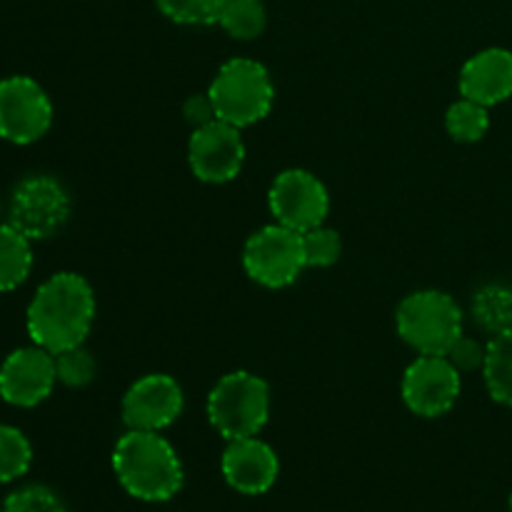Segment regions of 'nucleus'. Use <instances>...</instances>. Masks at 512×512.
<instances>
[{"label":"nucleus","instance_id":"1","mask_svg":"<svg viewBox=\"0 0 512 512\" xmlns=\"http://www.w3.org/2000/svg\"><path fill=\"white\" fill-rule=\"evenodd\" d=\"M95 320L93 285L78 273H55L35 290L25 313L28 335L48 353L83 345Z\"/></svg>","mask_w":512,"mask_h":512},{"label":"nucleus","instance_id":"2","mask_svg":"<svg viewBox=\"0 0 512 512\" xmlns=\"http://www.w3.org/2000/svg\"><path fill=\"white\" fill-rule=\"evenodd\" d=\"M110 460L125 493L143 503H165L183 490V460L160 433L128 430L118 438Z\"/></svg>","mask_w":512,"mask_h":512},{"label":"nucleus","instance_id":"3","mask_svg":"<svg viewBox=\"0 0 512 512\" xmlns=\"http://www.w3.org/2000/svg\"><path fill=\"white\" fill-rule=\"evenodd\" d=\"M465 315L458 300L443 290H415L400 300L395 328L418 355H445L463 335Z\"/></svg>","mask_w":512,"mask_h":512},{"label":"nucleus","instance_id":"4","mask_svg":"<svg viewBox=\"0 0 512 512\" xmlns=\"http://www.w3.org/2000/svg\"><path fill=\"white\" fill-rule=\"evenodd\" d=\"M205 410L225 440L253 438L270 418V385L250 370H233L213 385Z\"/></svg>","mask_w":512,"mask_h":512},{"label":"nucleus","instance_id":"5","mask_svg":"<svg viewBox=\"0 0 512 512\" xmlns=\"http://www.w3.org/2000/svg\"><path fill=\"white\" fill-rule=\"evenodd\" d=\"M218 120L248 128L270 113L275 100V85L268 68L258 60L233 58L220 65L208 88Z\"/></svg>","mask_w":512,"mask_h":512},{"label":"nucleus","instance_id":"6","mask_svg":"<svg viewBox=\"0 0 512 512\" xmlns=\"http://www.w3.org/2000/svg\"><path fill=\"white\" fill-rule=\"evenodd\" d=\"M243 268L263 288H288L308 268L303 233L280 223L255 230L243 248Z\"/></svg>","mask_w":512,"mask_h":512},{"label":"nucleus","instance_id":"7","mask_svg":"<svg viewBox=\"0 0 512 512\" xmlns=\"http://www.w3.org/2000/svg\"><path fill=\"white\" fill-rule=\"evenodd\" d=\"M70 195L53 175H28L15 185L8 223L28 240H48L68 223Z\"/></svg>","mask_w":512,"mask_h":512},{"label":"nucleus","instance_id":"8","mask_svg":"<svg viewBox=\"0 0 512 512\" xmlns=\"http://www.w3.org/2000/svg\"><path fill=\"white\" fill-rule=\"evenodd\" d=\"M268 208L275 223L305 233L325 223L330 213V193L310 170L288 168L270 185Z\"/></svg>","mask_w":512,"mask_h":512},{"label":"nucleus","instance_id":"9","mask_svg":"<svg viewBox=\"0 0 512 512\" xmlns=\"http://www.w3.org/2000/svg\"><path fill=\"white\" fill-rule=\"evenodd\" d=\"M53 125V103L38 80L10 75L0 80V138L30 145Z\"/></svg>","mask_w":512,"mask_h":512},{"label":"nucleus","instance_id":"10","mask_svg":"<svg viewBox=\"0 0 512 512\" xmlns=\"http://www.w3.org/2000/svg\"><path fill=\"white\" fill-rule=\"evenodd\" d=\"M463 375L445 355H418L405 368L400 393L410 413L420 418H440L458 403Z\"/></svg>","mask_w":512,"mask_h":512},{"label":"nucleus","instance_id":"11","mask_svg":"<svg viewBox=\"0 0 512 512\" xmlns=\"http://www.w3.org/2000/svg\"><path fill=\"white\" fill-rule=\"evenodd\" d=\"M245 140L240 128L213 120V123L195 128L188 140V163L198 180L210 185L230 183L240 175L245 165Z\"/></svg>","mask_w":512,"mask_h":512},{"label":"nucleus","instance_id":"12","mask_svg":"<svg viewBox=\"0 0 512 512\" xmlns=\"http://www.w3.org/2000/svg\"><path fill=\"white\" fill-rule=\"evenodd\" d=\"M183 408L185 395L178 380L165 373H148L125 390L120 418L128 430L160 433L183 415Z\"/></svg>","mask_w":512,"mask_h":512},{"label":"nucleus","instance_id":"13","mask_svg":"<svg viewBox=\"0 0 512 512\" xmlns=\"http://www.w3.org/2000/svg\"><path fill=\"white\" fill-rule=\"evenodd\" d=\"M55 383V355L35 343L13 350L0 365V398L15 408L40 405L50 398Z\"/></svg>","mask_w":512,"mask_h":512},{"label":"nucleus","instance_id":"14","mask_svg":"<svg viewBox=\"0 0 512 512\" xmlns=\"http://www.w3.org/2000/svg\"><path fill=\"white\" fill-rule=\"evenodd\" d=\"M225 483L243 495H263L275 485L280 475L278 453L258 435L228 440L220 458Z\"/></svg>","mask_w":512,"mask_h":512},{"label":"nucleus","instance_id":"15","mask_svg":"<svg viewBox=\"0 0 512 512\" xmlns=\"http://www.w3.org/2000/svg\"><path fill=\"white\" fill-rule=\"evenodd\" d=\"M463 98L493 108L512 95V53L505 48H488L475 53L463 65L458 78Z\"/></svg>","mask_w":512,"mask_h":512},{"label":"nucleus","instance_id":"16","mask_svg":"<svg viewBox=\"0 0 512 512\" xmlns=\"http://www.w3.org/2000/svg\"><path fill=\"white\" fill-rule=\"evenodd\" d=\"M33 240L10 223H0V293L20 288L33 270Z\"/></svg>","mask_w":512,"mask_h":512},{"label":"nucleus","instance_id":"17","mask_svg":"<svg viewBox=\"0 0 512 512\" xmlns=\"http://www.w3.org/2000/svg\"><path fill=\"white\" fill-rule=\"evenodd\" d=\"M470 315L480 330L500 335L512 328V288L503 283H488L475 290L470 300Z\"/></svg>","mask_w":512,"mask_h":512},{"label":"nucleus","instance_id":"18","mask_svg":"<svg viewBox=\"0 0 512 512\" xmlns=\"http://www.w3.org/2000/svg\"><path fill=\"white\" fill-rule=\"evenodd\" d=\"M483 375L490 398L512 408V328L490 338Z\"/></svg>","mask_w":512,"mask_h":512},{"label":"nucleus","instance_id":"19","mask_svg":"<svg viewBox=\"0 0 512 512\" xmlns=\"http://www.w3.org/2000/svg\"><path fill=\"white\" fill-rule=\"evenodd\" d=\"M268 13L263 0H228L220 10L218 25L235 40H255L263 35Z\"/></svg>","mask_w":512,"mask_h":512},{"label":"nucleus","instance_id":"20","mask_svg":"<svg viewBox=\"0 0 512 512\" xmlns=\"http://www.w3.org/2000/svg\"><path fill=\"white\" fill-rule=\"evenodd\" d=\"M490 128V113L485 105L470 98L455 100L445 113V130L455 143H478Z\"/></svg>","mask_w":512,"mask_h":512},{"label":"nucleus","instance_id":"21","mask_svg":"<svg viewBox=\"0 0 512 512\" xmlns=\"http://www.w3.org/2000/svg\"><path fill=\"white\" fill-rule=\"evenodd\" d=\"M33 463V448L23 430L13 425H0V483H13L23 478Z\"/></svg>","mask_w":512,"mask_h":512},{"label":"nucleus","instance_id":"22","mask_svg":"<svg viewBox=\"0 0 512 512\" xmlns=\"http://www.w3.org/2000/svg\"><path fill=\"white\" fill-rule=\"evenodd\" d=\"M55 373H58V383H63L65 388H85L95 380L98 363L90 350L75 345L63 353H55Z\"/></svg>","mask_w":512,"mask_h":512},{"label":"nucleus","instance_id":"23","mask_svg":"<svg viewBox=\"0 0 512 512\" xmlns=\"http://www.w3.org/2000/svg\"><path fill=\"white\" fill-rule=\"evenodd\" d=\"M160 13L180 25H213L228 0H155Z\"/></svg>","mask_w":512,"mask_h":512},{"label":"nucleus","instance_id":"24","mask_svg":"<svg viewBox=\"0 0 512 512\" xmlns=\"http://www.w3.org/2000/svg\"><path fill=\"white\" fill-rule=\"evenodd\" d=\"M303 250L305 263L308 268H330L343 255V240H340L338 230L328 228V225H318L313 230L303 233Z\"/></svg>","mask_w":512,"mask_h":512},{"label":"nucleus","instance_id":"25","mask_svg":"<svg viewBox=\"0 0 512 512\" xmlns=\"http://www.w3.org/2000/svg\"><path fill=\"white\" fill-rule=\"evenodd\" d=\"M0 512H68L55 490L45 485H25L3 500Z\"/></svg>","mask_w":512,"mask_h":512},{"label":"nucleus","instance_id":"26","mask_svg":"<svg viewBox=\"0 0 512 512\" xmlns=\"http://www.w3.org/2000/svg\"><path fill=\"white\" fill-rule=\"evenodd\" d=\"M485 355H488V345H483L480 340L468 338V335H460L450 350L445 353V358L463 373H475V370H483L485 368Z\"/></svg>","mask_w":512,"mask_h":512},{"label":"nucleus","instance_id":"27","mask_svg":"<svg viewBox=\"0 0 512 512\" xmlns=\"http://www.w3.org/2000/svg\"><path fill=\"white\" fill-rule=\"evenodd\" d=\"M183 115H185V120L193 125V130L203 128V125L218 120V115H215V105H213V100H210L208 93L190 95V98L183 103Z\"/></svg>","mask_w":512,"mask_h":512},{"label":"nucleus","instance_id":"28","mask_svg":"<svg viewBox=\"0 0 512 512\" xmlns=\"http://www.w3.org/2000/svg\"><path fill=\"white\" fill-rule=\"evenodd\" d=\"M510 512H512V495H510Z\"/></svg>","mask_w":512,"mask_h":512},{"label":"nucleus","instance_id":"29","mask_svg":"<svg viewBox=\"0 0 512 512\" xmlns=\"http://www.w3.org/2000/svg\"><path fill=\"white\" fill-rule=\"evenodd\" d=\"M0 215H3V208H0Z\"/></svg>","mask_w":512,"mask_h":512}]
</instances>
